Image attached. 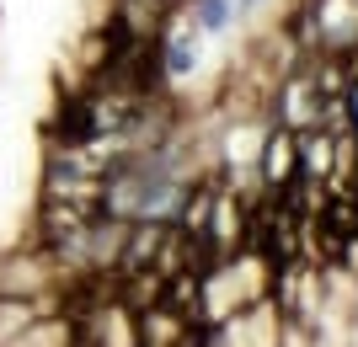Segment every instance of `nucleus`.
Listing matches in <instances>:
<instances>
[{
	"instance_id": "nucleus-1",
	"label": "nucleus",
	"mask_w": 358,
	"mask_h": 347,
	"mask_svg": "<svg viewBox=\"0 0 358 347\" xmlns=\"http://www.w3.org/2000/svg\"><path fill=\"white\" fill-rule=\"evenodd\" d=\"M64 272L54 262L48 246H32V251H6L0 257V294H16V300H38V294H59Z\"/></svg>"
},
{
	"instance_id": "nucleus-2",
	"label": "nucleus",
	"mask_w": 358,
	"mask_h": 347,
	"mask_svg": "<svg viewBox=\"0 0 358 347\" xmlns=\"http://www.w3.org/2000/svg\"><path fill=\"white\" fill-rule=\"evenodd\" d=\"M315 118H321V96H315V80L305 75V64H299V70H289V75L278 80L273 123L289 128V134H305V128H315Z\"/></svg>"
},
{
	"instance_id": "nucleus-3",
	"label": "nucleus",
	"mask_w": 358,
	"mask_h": 347,
	"mask_svg": "<svg viewBox=\"0 0 358 347\" xmlns=\"http://www.w3.org/2000/svg\"><path fill=\"white\" fill-rule=\"evenodd\" d=\"M257 182H262V193H289L299 182V145L278 123H273L268 134H262V145H257Z\"/></svg>"
},
{
	"instance_id": "nucleus-4",
	"label": "nucleus",
	"mask_w": 358,
	"mask_h": 347,
	"mask_svg": "<svg viewBox=\"0 0 358 347\" xmlns=\"http://www.w3.org/2000/svg\"><path fill=\"white\" fill-rule=\"evenodd\" d=\"M294 145H299V182L327 187L331 166H337V134H327V128H305V134H294Z\"/></svg>"
},
{
	"instance_id": "nucleus-5",
	"label": "nucleus",
	"mask_w": 358,
	"mask_h": 347,
	"mask_svg": "<svg viewBox=\"0 0 358 347\" xmlns=\"http://www.w3.org/2000/svg\"><path fill=\"white\" fill-rule=\"evenodd\" d=\"M193 16H198V27L220 32L224 22H230V0H198V6H193Z\"/></svg>"
},
{
	"instance_id": "nucleus-6",
	"label": "nucleus",
	"mask_w": 358,
	"mask_h": 347,
	"mask_svg": "<svg viewBox=\"0 0 358 347\" xmlns=\"http://www.w3.org/2000/svg\"><path fill=\"white\" fill-rule=\"evenodd\" d=\"M353 70V64H348ZM343 102H348V118H353V128H358V70L348 75V91H343Z\"/></svg>"
},
{
	"instance_id": "nucleus-7",
	"label": "nucleus",
	"mask_w": 358,
	"mask_h": 347,
	"mask_svg": "<svg viewBox=\"0 0 358 347\" xmlns=\"http://www.w3.org/2000/svg\"><path fill=\"white\" fill-rule=\"evenodd\" d=\"M246 6H252V0H246Z\"/></svg>"
}]
</instances>
